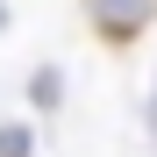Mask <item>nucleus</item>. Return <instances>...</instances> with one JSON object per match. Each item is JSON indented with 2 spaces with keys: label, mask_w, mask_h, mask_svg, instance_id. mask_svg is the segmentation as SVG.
Masks as SVG:
<instances>
[{
  "label": "nucleus",
  "mask_w": 157,
  "mask_h": 157,
  "mask_svg": "<svg viewBox=\"0 0 157 157\" xmlns=\"http://www.w3.org/2000/svg\"><path fill=\"white\" fill-rule=\"evenodd\" d=\"M0 157H29V128H14V121L0 128Z\"/></svg>",
  "instance_id": "nucleus-2"
},
{
  "label": "nucleus",
  "mask_w": 157,
  "mask_h": 157,
  "mask_svg": "<svg viewBox=\"0 0 157 157\" xmlns=\"http://www.w3.org/2000/svg\"><path fill=\"white\" fill-rule=\"evenodd\" d=\"M93 7V21H100V36H114V43H128L143 29V21L157 14V0H86Z\"/></svg>",
  "instance_id": "nucleus-1"
}]
</instances>
